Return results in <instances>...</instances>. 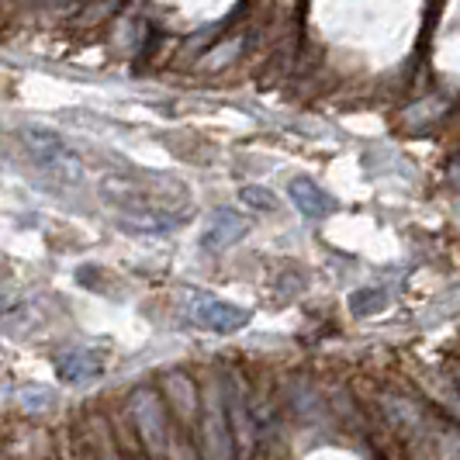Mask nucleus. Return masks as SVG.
I'll return each instance as SVG.
<instances>
[{
    "label": "nucleus",
    "instance_id": "f257e3e1",
    "mask_svg": "<svg viewBox=\"0 0 460 460\" xmlns=\"http://www.w3.org/2000/svg\"><path fill=\"white\" fill-rule=\"evenodd\" d=\"M24 136H28L24 146H28V153L35 156L39 166H46L49 173H56V177L80 181V160L73 156V149L63 138H56L52 132H42V128H28Z\"/></svg>",
    "mask_w": 460,
    "mask_h": 460
},
{
    "label": "nucleus",
    "instance_id": "f03ea898",
    "mask_svg": "<svg viewBox=\"0 0 460 460\" xmlns=\"http://www.w3.org/2000/svg\"><path fill=\"white\" fill-rule=\"evenodd\" d=\"M132 422H136V429L142 433V439H146V447L163 454V447H166V429H163V409L156 394L138 392L136 398H132Z\"/></svg>",
    "mask_w": 460,
    "mask_h": 460
},
{
    "label": "nucleus",
    "instance_id": "7ed1b4c3",
    "mask_svg": "<svg viewBox=\"0 0 460 460\" xmlns=\"http://www.w3.org/2000/svg\"><path fill=\"white\" fill-rule=\"evenodd\" d=\"M190 315H194V323L211 329V332H232V329H243V325L250 323L246 312L232 308L226 301H211V298H201V305L190 308Z\"/></svg>",
    "mask_w": 460,
    "mask_h": 460
},
{
    "label": "nucleus",
    "instance_id": "20e7f679",
    "mask_svg": "<svg viewBox=\"0 0 460 460\" xmlns=\"http://www.w3.org/2000/svg\"><path fill=\"white\" fill-rule=\"evenodd\" d=\"M291 198H295L301 215H308V218H323L325 211L332 208V201L323 194V187L315 184V181H308V177H298L291 184Z\"/></svg>",
    "mask_w": 460,
    "mask_h": 460
},
{
    "label": "nucleus",
    "instance_id": "39448f33",
    "mask_svg": "<svg viewBox=\"0 0 460 460\" xmlns=\"http://www.w3.org/2000/svg\"><path fill=\"white\" fill-rule=\"evenodd\" d=\"M205 437H208V460H232L229 433H226V415H222V409H218L215 402H211V409H208Z\"/></svg>",
    "mask_w": 460,
    "mask_h": 460
},
{
    "label": "nucleus",
    "instance_id": "423d86ee",
    "mask_svg": "<svg viewBox=\"0 0 460 460\" xmlns=\"http://www.w3.org/2000/svg\"><path fill=\"white\" fill-rule=\"evenodd\" d=\"M239 235H243V222H239L232 211H222L218 222H215V229L205 235V246L208 250H226V246H232Z\"/></svg>",
    "mask_w": 460,
    "mask_h": 460
},
{
    "label": "nucleus",
    "instance_id": "0eeeda50",
    "mask_svg": "<svg viewBox=\"0 0 460 460\" xmlns=\"http://www.w3.org/2000/svg\"><path fill=\"white\" fill-rule=\"evenodd\" d=\"M243 201H246L250 208H256V211H274L277 208L274 194L263 190V187H246V190H243Z\"/></svg>",
    "mask_w": 460,
    "mask_h": 460
}]
</instances>
